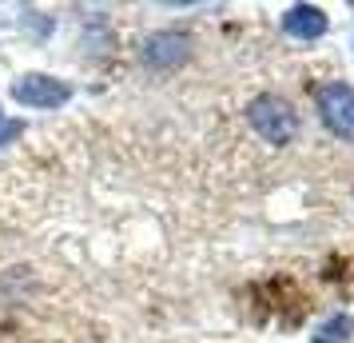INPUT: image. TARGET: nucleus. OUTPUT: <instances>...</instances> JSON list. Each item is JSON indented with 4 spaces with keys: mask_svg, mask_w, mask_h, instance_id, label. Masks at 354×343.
<instances>
[{
    "mask_svg": "<svg viewBox=\"0 0 354 343\" xmlns=\"http://www.w3.org/2000/svg\"><path fill=\"white\" fill-rule=\"evenodd\" d=\"M319 120L322 128L354 144V84L346 80H326L319 88Z\"/></svg>",
    "mask_w": 354,
    "mask_h": 343,
    "instance_id": "2",
    "label": "nucleus"
},
{
    "mask_svg": "<svg viewBox=\"0 0 354 343\" xmlns=\"http://www.w3.org/2000/svg\"><path fill=\"white\" fill-rule=\"evenodd\" d=\"M354 335V315L351 311H335L330 319L315 327V343H346Z\"/></svg>",
    "mask_w": 354,
    "mask_h": 343,
    "instance_id": "6",
    "label": "nucleus"
},
{
    "mask_svg": "<svg viewBox=\"0 0 354 343\" xmlns=\"http://www.w3.org/2000/svg\"><path fill=\"white\" fill-rule=\"evenodd\" d=\"M247 124L255 128V136L263 144L271 148H287L295 140V132H299V112H295V104L283 96H274V92H263L247 104Z\"/></svg>",
    "mask_w": 354,
    "mask_h": 343,
    "instance_id": "1",
    "label": "nucleus"
},
{
    "mask_svg": "<svg viewBox=\"0 0 354 343\" xmlns=\"http://www.w3.org/2000/svg\"><path fill=\"white\" fill-rule=\"evenodd\" d=\"M283 28L295 40H322L326 28H330V17L322 12L319 4H290L283 12Z\"/></svg>",
    "mask_w": 354,
    "mask_h": 343,
    "instance_id": "5",
    "label": "nucleus"
},
{
    "mask_svg": "<svg viewBox=\"0 0 354 343\" xmlns=\"http://www.w3.org/2000/svg\"><path fill=\"white\" fill-rule=\"evenodd\" d=\"M187 56H192V33L183 28H163L144 40V64L151 72H176L187 64Z\"/></svg>",
    "mask_w": 354,
    "mask_h": 343,
    "instance_id": "3",
    "label": "nucleus"
},
{
    "mask_svg": "<svg viewBox=\"0 0 354 343\" xmlns=\"http://www.w3.org/2000/svg\"><path fill=\"white\" fill-rule=\"evenodd\" d=\"M12 100L24 104V108H40V112H52V108H64L72 100V88L56 76H44V72H28L12 84Z\"/></svg>",
    "mask_w": 354,
    "mask_h": 343,
    "instance_id": "4",
    "label": "nucleus"
}]
</instances>
